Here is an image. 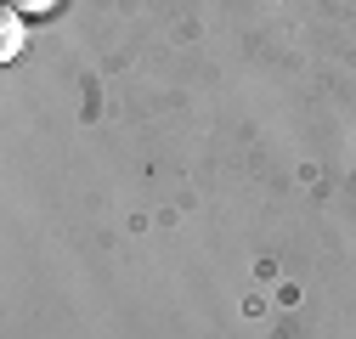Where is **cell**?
Masks as SVG:
<instances>
[{
	"mask_svg": "<svg viewBox=\"0 0 356 339\" xmlns=\"http://www.w3.org/2000/svg\"><path fill=\"white\" fill-rule=\"evenodd\" d=\"M57 0H12V12H51Z\"/></svg>",
	"mask_w": 356,
	"mask_h": 339,
	"instance_id": "obj_2",
	"label": "cell"
},
{
	"mask_svg": "<svg viewBox=\"0 0 356 339\" xmlns=\"http://www.w3.org/2000/svg\"><path fill=\"white\" fill-rule=\"evenodd\" d=\"M23 51V28H17V17H6L0 23V57H17Z\"/></svg>",
	"mask_w": 356,
	"mask_h": 339,
	"instance_id": "obj_1",
	"label": "cell"
}]
</instances>
